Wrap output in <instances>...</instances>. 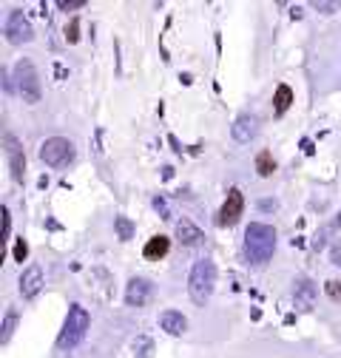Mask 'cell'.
<instances>
[{
  "mask_svg": "<svg viewBox=\"0 0 341 358\" xmlns=\"http://www.w3.org/2000/svg\"><path fill=\"white\" fill-rule=\"evenodd\" d=\"M43 285H46V282H43V267L40 264H29L26 267V271L20 273V296L23 299H34L40 290H43Z\"/></svg>",
  "mask_w": 341,
  "mask_h": 358,
  "instance_id": "obj_10",
  "label": "cell"
},
{
  "mask_svg": "<svg viewBox=\"0 0 341 358\" xmlns=\"http://www.w3.org/2000/svg\"><path fill=\"white\" fill-rule=\"evenodd\" d=\"M177 236H180V242L182 245H199L205 236H202V231L194 225L191 219H182V222H177Z\"/></svg>",
  "mask_w": 341,
  "mask_h": 358,
  "instance_id": "obj_13",
  "label": "cell"
},
{
  "mask_svg": "<svg viewBox=\"0 0 341 358\" xmlns=\"http://www.w3.org/2000/svg\"><path fill=\"white\" fill-rule=\"evenodd\" d=\"M242 210H245V196H242V191H239V188H231L217 222H219L222 228H231V225H236V222H239Z\"/></svg>",
  "mask_w": 341,
  "mask_h": 358,
  "instance_id": "obj_8",
  "label": "cell"
},
{
  "mask_svg": "<svg viewBox=\"0 0 341 358\" xmlns=\"http://www.w3.org/2000/svg\"><path fill=\"white\" fill-rule=\"evenodd\" d=\"M92 327V316H89V310H85L82 304H71L68 313H66V322H63V330L57 336V347L60 350H74L85 333H89Z\"/></svg>",
  "mask_w": 341,
  "mask_h": 358,
  "instance_id": "obj_3",
  "label": "cell"
},
{
  "mask_svg": "<svg viewBox=\"0 0 341 358\" xmlns=\"http://www.w3.org/2000/svg\"><path fill=\"white\" fill-rule=\"evenodd\" d=\"M276 250V228L265 222H250L245 231V256L250 264H265L270 262Z\"/></svg>",
  "mask_w": 341,
  "mask_h": 358,
  "instance_id": "obj_1",
  "label": "cell"
},
{
  "mask_svg": "<svg viewBox=\"0 0 341 358\" xmlns=\"http://www.w3.org/2000/svg\"><path fill=\"white\" fill-rule=\"evenodd\" d=\"M57 6H60V9H82V6H85V0H60Z\"/></svg>",
  "mask_w": 341,
  "mask_h": 358,
  "instance_id": "obj_24",
  "label": "cell"
},
{
  "mask_svg": "<svg viewBox=\"0 0 341 358\" xmlns=\"http://www.w3.org/2000/svg\"><path fill=\"white\" fill-rule=\"evenodd\" d=\"M40 159L46 162L49 168H63V165H68V162L74 159V145H71V140H66V137H49L46 143L40 145Z\"/></svg>",
  "mask_w": 341,
  "mask_h": 358,
  "instance_id": "obj_5",
  "label": "cell"
},
{
  "mask_svg": "<svg viewBox=\"0 0 341 358\" xmlns=\"http://www.w3.org/2000/svg\"><path fill=\"white\" fill-rule=\"evenodd\" d=\"M26 256H29V245H26L23 239H17V245H15V259H17V262H23Z\"/></svg>",
  "mask_w": 341,
  "mask_h": 358,
  "instance_id": "obj_21",
  "label": "cell"
},
{
  "mask_svg": "<svg viewBox=\"0 0 341 358\" xmlns=\"http://www.w3.org/2000/svg\"><path fill=\"white\" fill-rule=\"evenodd\" d=\"M151 293H154V285H151L148 279H143V276L128 279V285H125V301L131 304V307H143V304H148Z\"/></svg>",
  "mask_w": 341,
  "mask_h": 358,
  "instance_id": "obj_9",
  "label": "cell"
},
{
  "mask_svg": "<svg viewBox=\"0 0 341 358\" xmlns=\"http://www.w3.org/2000/svg\"><path fill=\"white\" fill-rule=\"evenodd\" d=\"M159 327L168 333V336H182L188 330V319L182 316L180 310H162L159 313Z\"/></svg>",
  "mask_w": 341,
  "mask_h": 358,
  "instance_id": "obj_12",
  "label": "cell"
},
{
  "mask_svg": "<svg viewBox=\"0 0 341 358\" xmlns=\"http://www.w3.org/2000/svg\"><path fill=\"white\" fill-rule=\"evenodd\" d=\"M114 228H117L119 239H131V236H134V225H131V219H125V216H117V219H114Z\"/></svg>",
  "mask_w": 341,
  "mask_h": 358,
  "instance_id": "obj_19",
  "label": "cell"
},
{
  "mask_svg": "<svg viewBox=\"0 0 341 358\" xmlns=\"http://www.w3.org/2000/svg\"><path fill=\"white\" fill-rule=\"evenodd\" d=\"M324 293H327L333 301H341V282H338V279H330V282L324 285Z\"/></svg>",
  "mask_w": 341,
  "mask_h": 358,
  "instance_id": "obj_20",
  "label": "cell"
},
{
  "mask_svg": "<svg viewBox=\"0 0 341 358\" xmlns=\"http://www.w3.org/2000/svg\"><path fill=\"white\" fill-rule=\"evenodd\" d=\"M17 310L15 307H9L6 310V316H3V327H0V344H9L12 341V336H15V327H17Z\"/></svg>",
  "mask_w": 341,
  "mask_h": 358,
  "instance_id": "obj_17",
  "label": "cell"
},
{
  "mask_svg": "<svg viewBox=\"0 0 341 358\" xmlns=\"http://www.w3.org/2000/svg\"><path fill=\"white\" fill-rule=\"evenodd\" d=\"M313 293H316V287H313L307 279H298V282H296V304H298V307L307 310V307L313 304Z\"/></svg>",
  "mask_w": 341,
  "mask_h": 358,
  "instance_id": "obj_16",
  "label": "cell"
},
{
  "mask_svg": "<svg viewBox=\"0 0 341 358\" xmlns=\"http://www.w3.org/2000/svg\"><path fill=\"white\" fill-rule=\"evenodd\" d=\"M154 208H157V210L162 213V219H170V213H168V205H165V199H159V196H157V199H154Z\"/></svg>",
  "mask_w": 341,
  "mask_h": 358,
  "instance_id": "obj_25",
  "label": "cell"
},
{
  "mask_svg": "<svg viewBox=\"0 0 341 358\" xmlns=\"http://www.w3.org/2000/svg\"><path fill=\"white\" fill-rule=\"evenodd\" d=\"M77 31H80V23H77V20H71V26L66 29V40H68V43H77V37H80Z\"/></svg>",
  "mask_w": 341,
  "mask_h": 358,
  "instance_id": "obj_23",
  "label": "cell"
},
{
  "mask_svg": "<svg viewBox=\"0 0 341 358\" xmlns=\"http://www.w3.org/2000/svg\"><path fill=\"white\" fill-rule=\"evenodd\" d=\"M168 250H170V239L168 236H151L145 242V248H143V256L145 259H162Z\"/></svg>",
  "mask_w": 341,
  "mask_h": 358,
  "instance_id": "obj_14",
  "label": "cell"
},
{
  "mask_svg": "<svg viewBox=\"0 0 341 358\" xmlns=\"http://www.w3.org/2000/svg\"><path fill=\"white\" fill-rule=\"evenodd\" d=\"M213 287H217V264L210 259H199L191 267V276H188V293L194 299V304L205 307L213 296Z\"/></svg>",
  "mask_w": 341,
  "mask_h": 358,
  "instance_id": "obj_2",
  "label": "cell"
},
{
  "mask_svg": "<svg viewBox=\"0 0 341 358\" xmlns=\"http://www.w3.org/2000/svg\"><path fill=\"white\" fill-rule=\"evenodd\" d=\"M3 31H6V40L12 43V46H23V43H29V40L34 37V29H31L29 17H26L20 9H12V12L6 15Z\"/></svg>",
  "mask_w": 341,
  "mask_h": 358,
  "instance_id": "obj_6",
  "label": "cell"
},
{
  "mask_svg": "<svg viewBox=\"0 0 341 358\" xmlns=\"http://www.w3.org/2000/svg\"><path fill=\"white\" fill-rule=\"evenodd\" d=\"M3 148H6L12 179H15V182H23V176H26V154H23L20 140L15 137V134H6V137H3Z\"/></svg>",
  "mask_w": 341,
  "mask_h": 358,
  "instance_id": "obj_7",
  "label": "cell"
},
{
  "mask_svg": "<svg viewBox=\"0 0 341 358\" xmlns=\"http://www.w3.org/2000/svg\"><path fill=\"white\" fill-rule=\"evenodd\" d=\"M256 171H259V176H273L276 162H273V154L270 151H262L259 157H256Z\"/></svg>",
  "mask_w": 341,
  "mask_h": 358,
  "instance_id": "obj_18",
  "label": "cell"
},
{
  "mask_svg": "<svg viewBox=\"0 0 341 358\" xmlns=\"http://www.w3.org/2000/svg\"><path fill=\"white\" fill-rule=\"evenodd\" d=\"M231 134H233V140L242 143V145L250 143L256 134H259V117H256V114H239L233 128H231Z\"/></svg>",
  "mask_w": 341,
  "mask_h": 358,
  "instance_id": "obj_11",
  "label": "cell"
},
{
  "mask_svg": "<svg viewBox=\"0 0 341 358\" xmlns=\"http://www.w3.org/2000/svg\"><path fill=\"white\" fill-rule=\"evenodd\" d=\"M290 106H293V88L282 83V85L276 88V94H273V111H276V114H284Z\"/></svg>",
  "mask_w": 341,
  "mask_h": 358,
  "instance_id": "obj_15",
  "label": "cell"
},
{
  "mask_svg": "<svg viewBox=\"0 0 341 358\" xmlns=\"http://www.w3.org/2000/svg\"><path fill=\"white\" fill-rule=\"evenodd\" d=\"M9 234H12V216L9 208H3V242H9Z\"/></svg>",
  "mask_w": 341,
  "mask_h": 358,
  "instance_id": "obj_22",
  "label": "cell"
},
{
  "mask_svg": "<svg viewBox=\"0 0 341 358\" xmlns=\"http://www.w3.org/2000/svg\"><path fill=\"white\" fill-rule=\"evenodd\" d=\"M15 80H17V94L23 97V103H29V106L40 103L43 85H40V74H37V69H34L31 60H17V66H15Z\"/></svg>",
  "mask_w": 341,
  "mask_h": 358,
  "instance_id": "obj_4",
  "label": "cell"
}]
</instances>
